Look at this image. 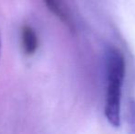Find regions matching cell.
<instances>
[{
  "instance_id": "cell-4",
  "label": "cell",
  "mask_w": 135,
  "mask_h": 134,
  "mask_svg": "<svg viewBox=\"0 0 135 134\" xmlns=\"http://www.w3.org/2000/svg\"><path fill=\"white\" fill-rule=\"evenodd\" d=\"M126 126L127 131L131 134H135V98L129 101L126 109Z\"/></svg>"
},
{
  "instance_id": "cell-2",
  "label": "cell",
  "mask_w": 135,
  "mask_h": 134,
  "mask_svg": "<svg viewBox=\"0 0 135 134\" xmlns=\"http://www.w3.org/2000/svg\"><path fill=\"white\" fill-rule=\"evenodd\" d=\"M47 8L67 28L70 32L75 33L76 28L72 13L64 0H43Z\"/></svg>"
},
{
  "instance_id": "cell-3",
  "label": "cell",
  "mask_w": 135,
  "mask_h": 134,
  "mask_svg": "<svg viewBox=\"0 0 135 134\" xmlns=\"http://www.w3.org/2000/svg\"><path fill=\"white\" fill-rule=\"evenodd\" d=\"M21 46L27 56H32L39 47V39L36 31L31 26L24 25L21 29Z\"/></svg>"
},
{
  "instance_id": "cell-5",
  "label": "cell",
  "mask_w": 135,
  "mask_h": 134,
  "mask_svg": "<svg viewBox=\"0 0 135 134\" xmlns=\"http://www.w3.org/2000/svg\"><path fill=\"white\" fill-rule=\"evenodd\" d=\"M0 56H1V36H0Z\"/></svg>"
},
{
  "instance_id": "cell-1",
  "label": "cell",
  "mask_w": 135,
  "mask_h": 134,
  "mask_svg": "<svg viewBox=\"0 0 135 134\" xmlns=\"http://www.w3.org/2000/svg\"><path fill=\"white\" fill-rule=\"evenodd\" d=\"M126 73V62L119 48L109 45L105 52L106 92L104 115L113 128L120 126V108L122 85Z\"/></svg>"
}]
</instances>
